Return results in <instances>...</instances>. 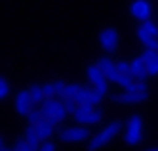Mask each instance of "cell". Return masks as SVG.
<instances>
[{
    "mask_svg": "<svg viewBox=\"0 0 158 151\" xmlns=\"http://www.w3.org/2000/svg\"><path fill=\"white\" fill-rule=\"evenodd\" d=\"M118 42H120V37H118V31L112 29V27H107L99 33V44L105 52H114L118 48Z\"/></svg>",
    "mask_w": 158,
    "mask_h": 151,
    "instance_id": "obj_7",
    "label": "cell"
},
{
    "mask_svg": "<svg viewBox=\"0 0 158 151\" xmlns=\"http://www.w3.org/2000/svg\"><path fill=\"white\" fill-rule=\"evenodd\" d=\"M40 111H42V117L50 119L55 126H57L59 122H63L67 119V115H69V111H67V107H65V101L63 100H55V96L44 100L40 103Z\"/></svg>",
    "mask_w": 158,
    "mask_h": 151,
    "instance_id": "obj_1",
    "label": "cell"
},
{
    "mask_svg": "<svg viewBox=\"0 0 158 151\" xmlns=\"http://www.w3.org/2000/svg\"><path fill=\"white\" fill-rule=\"evenodd\" d=\"M40 117H42V111H32V109H31V113L27 115V121H29V124L35 126V124L40 121Z\"/></svg>",
    "mask_w": 158,
    "mask_h": 151,
    "instance_id": "obj_23",
    "label": "cell"
},
{
    "mask_svg": "<svg viewBox=\"0 0 158 151\" xmlns=\"http://www.w3.org/2000/svg\"><path fill=\"white\" fill-rule=\"evenodd\" d=\"M73 117L76 119L78 124L94 126V124H97L101 119H103V115H101V111H95L92 103H86V105H80V107L73 113Z\"/></svg>",
    "mask_w": 158,
    "mask_h": 151,
    "instance_id": "obj_3",
    "label": "cell"
},
{
    "mask_svg": "<svg viewBox=\"0 0 158 151\" xmlns=\"http://www.w3.org/2000/svg\"><path fill=\"white\" fill-rule=\"evenodd\" d=\"M63 101H65V107L69 111V115H73L78 107H80V103L76 101V98H63Z\"/></svg>",
    "mask_w": 158,
    "mask_h": 151,
    "instance_id": "obj_20",
    "label": "cell"
},
{
    "mask_svg": "<svg viewBox=\"0 0 158 151\" xmlns=\"http://www.w3.org/2000/svg\"><path fill=\"white\" fill-rule=\"evenodd\" d=\"M143 138V121L139 115H131L126 124V144L128 145H139Z\"/></svg>",
    "mask_w": 158,
    "mask_h": 151,
    "instance_id": "obj_4",
    "label": "cell"
},
{
    "mask_svg": "<svg viewBox=\"0 0 158 151\" xmlns=\"http://www.w3.org/2000/svg\"><path fill=\"white\" fill-rule=\"evenodd\" d=\"M137 38H139V42L145 46V48H151V50H156L158 48V38L152 37V34H149L143 27L137 29Z\"/></svg>",
    "mask_w": 158,
    "mask_h": 151,
    "instance_id": "obj_15",
    "label": "cell"
},
{
    "mask_svg": "<svg viewBox=\"0 0 158 151\" xmlns=\"http://www.w3.org/2000/svg\"><path fill=\"white\" fill-rule=\"evenodd\" d=\"M149 34H152V37H158V25L154 21H151V19H147V21H143V25H141Z\"/></svg>",
    "mask_w": 158,
    "mask_h": 151,
    "instance_id": "obj_21",
    "label": "cell"
},
{
    "mask_svg": "<svg viewBox=\"0 0 158 151\" xmlns=\"http://www.w3.org/2000/svg\"><path fill=\"white\" fill-rule=\"evenodd\" d=\"M29 92H31V98H32L35 103H42L44 100H46V92H44V88L38 86V84H32L29 88Z\"/></svg>",
    "mask_w": 158,
    "mask_h": 151,
    "instance_id": "obj_18",
    "label": "cell"
},
{
    "mask_svg": "<svg viewBox=\"0 0 158 151\" xmlns=\"http://www.w3.org/2000/svg\"><path fill=\"white\" fill-rule=\"evenodd\" d=\"M78 90H80V84H65L61 98H74Z\"/></svg>",
    "mask_w": 158,
    "mask_h": 151,
    "instance_id": "obj_19",
    "label": "cell"
},
{
    "mask_svg": "<svg viewBox=\"0 0 158 151\" xmlns=\"http://www.w3.org/2000/svg\"><path fill=\"white\" fill-rule=\"evenodd\" d=\"M149 98V90H126L124 94L114 96V101L126 103V105H133V103H141Z\"/></svg>",
    "mask_w": 158,
    "mask_h": 151,
    "instance_id": "obj_9",
    "label": "cell"
},
{
    "mask_svg": "<svg viewBox=\"0 0 158 151\" xmlns=\"http://www.w3.org/2000/svg\"><path fill=\"white\" fill-rule=\"evenodd\" d=\"M86 75L89 78V82H92L97 90H101L103 94H107V92H109V78H107V75L103 73V69H101L97 63L89 65L86 69Z\"/></svg>",
    "mask_w": 158,
    "mask_h": 151,
    "instance_id": "obj_6",
    "label": "cell"
},
{
    "mask_svg": "<svg viewBox=\"0 0 158 151\" xmlns=\"http://www.w3.org/2000/svg\"><path fill=\"white\" fill-rule=\"evenodd\" d=\"M8 94H10V84H8V80L4 77H0V101L6 100Z\"/></svg>",
    "mask_w": 158,
    "mask_h": 151,
    "instance_id": "obj_22",
    "label": "cell"
},
{
    "mask_svg": "<svg viewBox=\"0 0 158 151\" xmlns=\"http://www.w3.org/2000/svg\"><path fill=\"white\" fill-rule=\"evenodd\" d=\"M14 149H17V151H31V145H29V142H27V138L19 140V142L14 145Z\"/></svg>",
    "mask_w": 158,
    "mask_h": 151,
    "instance_id": "obj_25",
    "label": "cell"
},
{
    "mask_svg": "<svg viewBox=\"0 0 158 151\" xmlns=\"http://www.w3.org/2000/svg\"><path fill=\"white\" fill-rule=\"evenodd\" d=\"M32 98H31V92L29 90H21L19 94L15 96V111L17 115H21V117H27V115L31 113L32 109Z\"/></svg>",
    "mask_w": 158,
    "mask_h": 151,
    "instance_id": "obj_10",
    "label": "cell"
},
{
    "mask_svg": "<svg viewBox=\"0 0 158 151\" xmlns=\"http://www.w3.org/2000/svg\"><path fill=\"white\" fill-rule=\"evenodd\" d=\"M122 130V122L120 121H114V122H110L109 126H105V128L103 130H101V132H97L94 138H92V140H89V149H92V151H95V149H99V147H103V145H107L110 140H112V138H114L118 132Z\"/></svg>",
    "mask_w": 158,
    "mask_h": 151,
    "instance_id": "obj_2",
    "label": "cell"
},
{
    "mask_svg": "<svg viewBox=\"0 0 158 151\" xmlns=\"http://www.w3.org/2000/svg\"><path fill=\"white\" fill-rule=\"evenodd\" d=\"M130 75H131L133 78H137V80H143L145 77H149L143 56H139V57H135V60H131V73H130Z\"/></svg>",
    "mask_w": 158,
    "mask_h": 151,
    "instance_id": "obj_14",
    "label": "cell"
},
{
    "mask_svg": "<svg viewBox=\"0 0 158 151\" xmlns=\"http://www.w3.org/2000/svg\"><path fill=\"white\" fill-rule=\"evenodd\" d=\"M59 138H61V142H67V144H80V142L89 140V130H86L84 124L67 126V128L59 130Z\"/></svg>",
    "mask_w": 158,
    "mask_h": 151,
    "instance_id": "obj_5",
    "label": "cell"
},
{
    "mask_svg": "<svg viewBox=\"0 0 158 151\" xmlns=\"http://www.w3.org/2000/svg\"><path fill=\"white\" fill-rule=\"evenodd\" d=\"M35 128H36V134H38V138H40V142H44V140H50V138L53 136L55 124H53L50 119H46V117H40V121L35 124Z\"/></svg>",
    "mask_w": 158,
    "mask_h": 151,
    "instance_id": "obj_11",
    "label": "cell"
},
{
    "mask_svg": "<svg viewBox=\"0 0 158 151\" xmlns=\"http://www.w3.org/2000/svg\"><path fill=\"white\" fill-rule=\"evenodd\" d=\"M151 14H152V4L149 0H133L130 4V16L141 23L151 19Z\"/></svg>",
    "mask_w": 158,
    "mask_h": 151,
    "instance_id": "obj_8",
    "label": "cell"
},
{
    "mask_svg": "<svg viewBox=\"0 0 158 151\" xmlns=\"http://www.w3.org/2000/svg\"><path fill=\"white\" fill-rule=\"evenodd\" d=\"M40 149L42 151H53L55 149V144H52L50 140H44V142H40Z\"/></svg>",
    "mask_w": 158,
    "mask_h": 151,
    "instance_id": "obj_26",
    "label": "cell"
},
{
    "mask_svg": "<svg viewBox=\"0 0 158 151\" xmlns=\"http://www.w3.org/2000/svg\"><path fill=\"white\" fill-rule=\"evenodd\" d=\"M42 88H44V92H46V98L61 96L63 94V88H65V82H63V80H52V82H46Z\"/></svg>",
    "mask_w": 158,
    "mask_h": 151,
    "instance_id": "obj_16",
    "label": "cell"
},
{
    "mask_svg": "<svg viewBox=\"0 0 158 151\" xmlns=\"http://www.w3.org/2000/svg\"><path fill=\"white\" fill-rule=\"evenodd\" d=\"M145 65H147V73L149 77H156L158 75V50H151V48H145V52L141 54Z\"/></svg>",
    "mask_w": 158,
    "mask_h": 151,
    "instance_id": "obj_12",
    "label": "cell"
},
{
    "mask_svg": "<svg viewBox=\"0 0 158 151\" xmlns=\"http://www.w3.org/2000/svg\"><path fill=\"white\" fill-rule=\"evenodd\" d=\"M97 65L103 69V73L107 75L109 82H114L116 77H118V69H116V63L110 60V57H99L97 60Z\"/></svg>",
    "mask_w": 158,
    "mask_h": 151,
    "instance_id": "obj_13",
    "label": "cell"
},
{
    "mask_svg": "<svg viewBox=\"0 0 158 151\" xmlns=\"http://www.w3.org/2000/svg\"><path fill=\"white\" fill-rule=\"evenodd\" d=\"M118 73H131V61H116Z\"/></svg>",
    "mask_w": 158,
    "mask_h": 151,
    "instance_id": "obj_24",
    "label": "cell"
},
{
    "mask_svg": "<svg viewBox=\"0 0 158 151\" xmlns=\"http://www.w3.org/2000/svg\"><path fill=\"white\" fill-rule=\"evenodd\" d=\"M25 138H27V142H29V145H31V151H32V149H40V138H38L36 128H35L32 124H29V128H27V132H25Z\"/></svg>",
    "mask_w": 158,
    "mask_h": 151,
    "instance_id": "obj_17",
    "label": "cell"
},
{
    "mask_svg": "<svg viewBox=\"0 0 158 151\" xmlns=\"http://www.w3.org/2000/svg\"><path fill=\"white\" fill-rule=\"evenodd\" d=\"M156 50H158V48H156Z\"/></svg>",
    "mask_w": 158,
    "mask_h": 151,
    "instance_id": "obj_28",
    "label": "cell"
},
{
    "mask_svg": "<svg viewBox=\"0 0 158 151\" xmlns=\"http://www.w3.org/2000/svg\"><path fill=\"white\" fill-rule=\"evenodd\" d=\"M4 147H6V144H4V138H2V136H0V151H2Z\"/></svg>",
    "mask_w": 158,
    "mask_h": 151,
    "instance_id": "obj_27",
    "label": "cell"
}]
</instances>
